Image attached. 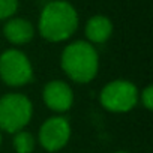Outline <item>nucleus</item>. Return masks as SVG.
Instances as JSON below:
<instances>
[{
    "label": "nucleus",
    "instance_id": "obj_6",
    "mask_svg": "<svg viewBox=\"0 0 153 153\" xmlns=\"http://www.w3.org/2000/svg\"><path fill=\"white\" fill-rule=\"evenodd\" d=\"M71 137V125L65 117H51L39 129V143L48 152H57L66 146Z\"/></svg>",
    "mask_w": 153,
    "mask_h": 153
},
{
    "label": "nucleus",
    "instance_id": "obj_9",
    "mask_svg": "<svg viewBox=\"0 0 153 153\" xmlns=\"http://www.w3.org/2000/svg\"><path fill=\"white\" fill-rule=\"evenodd\" d=\"M113 33V23L104 15L92 17L86 24V36L90 44H104Z\"/></svg>",
    "mask_w": 153,
    "mask_h": 153
},
{
    "label": "nucleus",
    "instance_id": "obj_11",
    "mask_svg": "<svg viewBox=\"0 0 153 153\" xmlns=\"http://www.w3.org/2000/svg\"><path fill=\"white\" fill-rule=\"evenodd\" d=\"M18 9V0H0V21L9 20Z\"/></svg>",
    "mask_w": 153,
    "mask_h": 153
},
{
    "label": "nucleus",
    "instance_id": "obj_1",
    "mask_svg": "<svg viewBox=\"0 0 153 153\" xmlns=\"http://www.w3.org/2000/svg\"><path fill=\"white\" fill-rule=\"evenodd\" d=\"M78 27V14L65 0H53L41 12L39 33L50 42H62L71 38Z\"/></svg>",
    "mask_w": 153,
    "mask_h": 153
},
{
    "label": "nucleus",
    "instance_id": "obj_15",
    "mask_svg": "<svg viewBox=\"0 0 153 153\" xmlns=\"http://www.w3.org/2000/svg\"><path fill=\"white\" fill-rule=\"evenodd\" d=\"M50 2H53V0H50Z\"/></svg>",
    "mask_w": 153,
    "mask_h": 153
},
{
    "label": "nucleus",
    "instance_id": "obj_10",
    "mask_svg": "<svg viewBox=\"0 0 153 153\" xmlns=\"http://www.w3.org/2000/svg\"><path fill=\"white\" fill-rule=\"evenodd\" d=\"M14 147L17 153H32L35 149V138L30 132L18 131L14 137Z\"/></svg>",
    "mask_w": 153,
    "mask_h": 153
},
{
    "label": "nucleus",
    "instance_id": "obj_12",
    "mask_svg": "<svg viewBox=\"0 0 153 153\" xmlns=\"http://www.w3.org/2000/svg\"><path fill=\"white\" fill-rule=\"evenodd\" d=\"M141 102L147 110H153V87L147 86L141 93Z\"/></svg>",
    "mask_w": 153,
    "mask_h": 153
},
{
    "label": "nucleus",
    "instance_id": "obj_4",
    "mask_svg": "<svg viewBox=\"0 0 153 153\" xmlns=\"http://www.w3.org/2000/svg\"><path fill=\"white\" fill-rule=\"evenodd\" d=\"M0 78L8 86H24L32 81V63L20 50H8L0 56Z\"/></svg>",
    "mask_w": 153,
    "mask_h": 153
},
{
    "label": "nucleus",
    "instance_id": "obj_7",
    "mask_svg": "<svg viewBox=\"0 0 153 153\" xmlns=\"http://www.w3.org/2000/svg\"><path fill=\"white\" fill-rule=\"evenodd\" d=\"M44 102L45 105L57 113L66 111L72 107L74 102V93L69 84L60 80H53L44 87Z\"/></svg>",
    "mask_w": 153,
    "mask_h": 153
},
{
    "label": "nucleus",
    "instance_id": "obj_8",
    "mask_svg": "<svg viewBox=\"0 0 153 153\" xmlns=\"http://www.w3.org/2000/svg\"><path fill=\"white\" fill-rule=\"evenodd\" d=\"M3 35L11 44L23 45L29 44L33 39L35 29L32 23L26 18H11L3 27Z\"/></svg>",
    "mask_w": 153,
    "mask_h": 153
},
{
    "label": "nucleus",
    "instance_id": "obj_13",
    "mask_svg": "<svg viewBox=\"0 0 153 153\" xmlns=\"http://www.w3.org/2000/svg\"><path fill=\"white\" fill-rule=\"evenodd\" d=\"M114 153H128V152H114Z\"/></svg>",
    "mask_w": 153,
    "mask_h": 153
},
{
    "label": "nucleus",
    "instance_id": "obj_3",
    "mask_svg": "<svg viewBox=\"0 0 153 153\" xmlns=\"http://www.w3.org/2000/svg\"><path fill=\"white\" fill-rule=\"evenodd\" d=\"M33 107L27 96L9 93L0 98V129L15 134L32 119Z\"/></svg>",
    "mask_w": 153,
    "mask_h": 153
},
{
    "label": "nucleus",
    "instance_id": "obj_5",
    "mask_svg": "<svg viewBox=\"0 0 153 153\" xmlns=\"http://www.w3.org/2000/svg\"><path fill=\"white\" fill-rule=\"evenodd\" d=\"M101 104L113 113H126L138 102L137 87L126 80H116L101 90Z\"/></svg>",
    "mask_w": 153,
    "mask_h": 153
},
{
    "label": "nucleus",
    "instance_id": "obj_14",
    "mask_svg": "<svg viewBox=\"0 0 153 153\" xmlns=\"http://www.w3.org/2000/svg\"><path fill=\"white\" fill-rule=\"evenodd\" d=\"M0 144H2V135H0Z\"/></svg>",
    "mask_w": 153,
    "mask_h": 153
},
{
    "label": "nucleus",
    "instance_id": "obj_2",
    "mask_svg": "<svg viewBox=\"0 0 153 153\" xmlns=\"http://www.w3.org/2000/svg\"><path fill=\"white\" fill-rule=\"evenodd\" d=\"M62 69L75 83L92 81L99 69V57L95 47L86 41L69 44L62 53Z\"/></svg>",
    "mask_w": 153,
    "mask_h": 153
}]
</instances>
